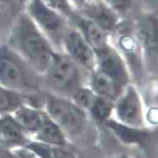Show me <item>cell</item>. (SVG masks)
I'll return each mask as SVG.
<instances>
[{
    "label": "cell",
    "instance_id": "obj_25",
    "mask_svg": "<svg viewBox=\"0 0 158 158\" xmlns=\"http://www.w3.org/2000/svg\"><path fill=\"white\" fill-rule=\"evenodd\" d=\"M120 158H129L128 157H120Z\"/></svg>",
    "mask_w": 158,
    "mask_h": 158
},
{
    "label": "cell",
    "instance_id": "obj_2",
    "mask_svg": "<svg viewBox=\"0 0 158 158\" xmlns=\"http://www.w3.org/2000/svg\"><path fill=\"white\" fill-rule=\"evenodd\" d=\"M0 84L20 94L34 87L31 75L23 63L5 47L0 48Z\"/></svg>",
    "mask_w": 158,
    "mask_h": 158
},
{
    "label": "cell",
    "instance_id": "obj_22",
    "mask_svg": "<svg viewBox=\"0 0 158 158\" xmlns=\"http://www.w3.org/2000/svg\"><path fill=\"white\" fill-rule=\"evenodd\" d=\"M110 2L116 10L120 11H125L131 5V0H110Z\"/></svg>",
    "mask_w": 158,
    "mask_h": 158
},
{
    "label": "cell",
    "instance_id": "obj_11",
    "mask_svg": "<svg viewBox=\"0 0 158 158\" xmlns=\"http://www.w3.org/2000/svg\"><path fill=\"white\" fill-rule=\"evenodd\" d=\"M93 90L100 96L115 100L121 93V86L109 75L100 70L96 72L92 79Z\"/></svg>",
    "mask_w": 158,
    "mask_h": 158
},
{
    "label": "cell",
    "instance_id": "obj_14",
    "mask_svg": "<svg viewBox=\"0 0 158 158\" xmlns=\"http://www.w3.org/2000/svg\"><path fill=\"white\" fill-rule=\"evenodd\" d=\"M76 20L85 40L95 52L107 46L105 35L99 26L88 18H78Z\"/></svg>",
    "mask_w": 158,
    "mask_h": 158
},
{
    "label": "cell",
    "instance_id": "obj_12",
    "mask_svg": "<svg viewBox=\"0 0 158 158\" xmlns=\"http://www.w3.org/2000/svg\"><path fill=\"white\" fill-rule=\"evenodd\" d=\"M36 132L40 142L57 146L66 144L61 128L47 115H44L43 121Z\"/></svg>",
    "mask_w": 158,
    "mask_h": 158
},
{
    "label": "cell",
    "instance_id": "obj_18",
    "mask_svg": "<svg viewBox=\"0 0 158 158\" xmlns=\"http://www.w3.org/2000/svg\"><path fill=\"white\" fill-rule=\"evenodd\" d=\"M24 104V97L20 94L0 84V116L12 114Z\"/></svg>",
    "mask_w": 158,
    "mask_h": 158
},
{
    "label": "cell",
    "instance_id": "obj_16",
    "mask_svg": "<svg viewBox=\"0 0 158 158\" xmlns=\"http://www.w3.org/2000/svg\"><path fill=\"white\" fill-rule=\"evenodd\" d=\"M47 144L42 142H31L25 148L32 151L39 158H75L74 154L63 148Z\"/></svg>",
    "mask_w": 158,
    "mask_h": 158
},
{
    "label": "cell",
    "instance_id": "obj_8",
    "mask_svg": "<svg viewBox=\"0 0 158 158\" xmlns=\"http://www.w3.org/2000/svg\"><path fill=\"white\" fill-rule=\"evenodd\" d=\"M29 10L35 20L48 32L55 33L61 31L63 27L61 18L42 0H32Z\"/></svg>",
    "mask_w": 158,
    "mask_h": 158
},
{
    "label": "cell",
    "instance_id": "obj_23",
    "mask_svg": "<svg viewBox=\"0 0 158 158\" xmlns=\"http://www.w3.org/2000/svg\"><path fill=\"white\" fill-rule=\"evenodd\" d=\"M17 155L19 158H39L34 153L25 148L18 150Z\"/></svg>",
    "mask_w": 158,
    "mask_h": 158
},
{
    "label": "cell",
    "instance_id": "obj_9",
    "mask_svg": "<svg viewBox=\"0 0 158 158\" xmlns=\"http://www.w3.org/2000/svg\"><path fill=\"white\" fill-rule=\"evenodd\" d=\"M24 132L11 114L0 116V146L9 149L24 143Z\"/></svg>",
    "mask_w": 158,
    "mask_h": 158
},
{
    "label": "cell",
    "instance_id": "obj_24",
    "mask_svg": "<svg viewBox=\"0 0 158 158\" xmlns=\"http://www.w3.org/2000/svg\"><path fill=\"white\" fill-rule=\"evenodd\" d=\"M0 158H15L9 149L0 146Z\"/></svg>",
    "mask_w": 158,
    "mask_h": 158
},
{
    "label": "cell",
    "instance_id": "obj_13",
    "mask_svg": "<svg viewBox=\"0 0 158 158\" xmlns=\"http://www.w3.org/2000/svg\"><path fill=\"white\" fill-rule=\"evenodd\" d=\"M11 115L24 131L29 132H37L43 121L44 115L38 110L24 104Z\"/></svg>",
    "mask_w": 158,
    "mask_h": 158
},
{
    "label": "cell",
    "instance_id": "obj_1",
    "mask_svg": "<svg viewBox=\"0 0 158 158\" xmlns=\"http://www.w3.org/2000/svg\"><path fill=\"white\" fill-rule=\"evenodd\" d=\"M16 40L19 49L35 69L41 72L48 70L54 54L44 37L28 19H23L20 22Z\"/></svg>",
    "mask_w": 158,
    "mask_h": 158
},
{
    "label": "cell",
    "instance_id": "obj_10",
    "mask_svg": "<svg viewBox=\"0 0 158 158\" xmlns=\"http://www.w3.org/2000/svg\"><path fill=\"white\" fill-rule=\"evenodd\" d=\"M85 11L89 19L94 22L102 29L113 30L117 23V19L114 13L103 4L94 3L86 5Z\"/></svg>",
    "mask_w": 158,
    "mask_h": 158
},
{
    "label": "cell",
    "instance_id": "obj_19",
    "mask_svg": "<svg viewBox=\"0 0 158 158\" xmlns=\"http://www.w3.org/2000/svg\"><path fill=\"white\" fill-rule=\"evenodd\" d=\"M113 107L111 100L102 96H96L90 109L94 119L105 122L108 120Z\"/></svg>",
    "mask_w": 158,
    "mask_h": 158
},
{
    "label": "cell",
    "instance_id": "obj_17",
    "mask_svg": "<svg viewBox=\"0 0 158 158\" xmlns=\"http://www.w3.org/2000/svg\"><path fill=\"white\" fill-rule=\"evenodd\" d=\"M139 31L146 48L150 52H157V22L155 17H146L141 20Z\"/></svg>",
    "mask_w": 158,
    "mask_h": 158
},
{
    "label": "cell",
    "instance_id": "obj_5",
    "mask_svg": "<svg viewBox=\"0 0 158 158\" xmlns=\"http://www.w3.org/2000/svg\"><path fill=\"white\" fill-rule=\"evenodd\" d=\"M117 114L127 125L137 126L142 123V110L139 96L135 90L130 87L116 104Z\"/></svg>",
    "mask_w": 158,
    "mask_h": 158
},
{
    "label": "cell",
    "instance_id": "obj_20",
    "mask_svg": "<svg viewBox=\"0 0 158 158\" xmlns=\"http://www.w3.org/2000/svg\"><path fill=\"white\" fill-rule=\"evenodd\" d=\"M94 93L87 89H78L75 90L73 98L77 107L90 109L96 98Z\"/></svg>",
    "mask_w": 158,
    "mask_h": 158
},
{
    "label": "cell",
    "instance_id": "obj_21",
    "mask_svg": "<svg viewBox=\"0 0 158 158\" xmlns=\"http://www.w3.org/2000/svg\"><path fill=\"white\" fill-rule=\"evenodd\" d=\"M49 8L55 9L59 11L66 13L70 11L67 0H42Z\"/></svg>",
    "mask_w": 158,
    "mask_h": 158
},
{
    "label": "cell",
    "instance_id": "obj_6",
    "mask_svg": "<svg viewBox=\"0 0 158 158\" xmlns=\"http://www.w3.org/2000/svg\"><path fill=\"white\" fill-rule=\"evenodd\" d=\"M100 70L109 75L121 87L129 81L127 72L118 54L107 46L96 51Z\"/></svg>",
    "mask_w": 158,
    "mask_h": 158
},
{
    "label": "cell",
    "instance_id": "obj_7",
    "mask_svg": "<svg viewBox=\"0 0 158 158\" xmlns=\"http://www.w3.org/2000/svg\"><path fill=\"white\" fill-rule=\"evenodd\" d=\"M65 45L76 60L88 69L94 67L95 58L94 53L85 38L75 30L68 31L64 36Z\"/></svg>",
    "mask_w": 158,
    "mask_h": 158
},
{
    "label": "cell",
    "instance_id": "obj_4",
    "mask_svg": "<svg viewBox=\"0 0 158 158\" xmlns=\"http://www.w3.org/2000/svg\"><path fill=\"white\" fill-rule=\"evenodd\" d=\"M50 82L60 90L76 88L80 81L77 67L72 59L63 55H55L47 70Z\"/></svg>",
    "mask_w": 158,
    "mask_h": 158
},
{
    "label": "cell",
    "instance_id": "obj_15",
    "mask_svg": "<svg viewBox=\"0 0 158 158\" xmlns=\"http://www.w3.org/2000/svg\"><path fill=\"white\" fill-rule=\"evenodd\" d=\"M107 126L123 142L128 144H140L147 137L146 132L125 126L115 121H107Z\"/></svg>",
    "mask_w": 158,
    "mask_h": 158
},
{
    "label": "cell",
    "instance_id": "obj_3",
    "mask_svg": "<svg viewBox=\"0 0 158 158\" xmlns=\"http://www.w3.org/2000/svg\"><path fill=\"white\" fill-rule=\"evenodd\" d=\"M47 109L51 119L68 132L80 131L85 121L81 109L63 98L50 96L47 98Z\"/></svg>",
    "mask_w": 158,
    "mask_h": 158
}]
</instances>
